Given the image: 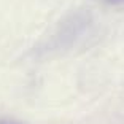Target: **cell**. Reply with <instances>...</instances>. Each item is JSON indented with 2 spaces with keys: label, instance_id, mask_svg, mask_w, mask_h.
<instances>
[{
  "label": "cell",
  "instance_id": "6da1fadb",
  "mask_svg": "<svg viewBox=\"0 0 124 124\" xmlns=\"http://www.w3.org/2000/svg\"><path fill=\"white\" fill-rule=\"evenodd\" d=\"M108 2H113V3H119V2H124V0H108Z\"/></svg>",
  "mask_w": 124,
  "mask_h": 124
}]
</instances>
